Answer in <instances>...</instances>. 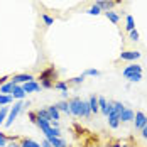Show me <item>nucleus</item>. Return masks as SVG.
<instances>
[{"label":"nucleus","mask_w":147,"mask_h":147,"mask_svg":"<svg viewBox=\"0 0 147 147\" xmlns=\"http://www.w3.org/2000/svg\"><path fill=\"white\" fill-rule=\"evenodd\" d=\"M120 122H123V123H127V122H132L134 120V117H135V112L134 110H130V108H125L120 115Z\"/></svg>","instance_id":"f8f14e48"},{"label":"nucleus","mask_w":147,"mask_h":147,"mask_svg":"<svg viewBox=\"0 0 147 147\" xmlns=\"http://www.w3.org/2000/svg\"><path fill=\"white\" fill-rule=\"evenodd\" d=\"M42 134L46 135V139H51V137H61V132H59V129L56 127H53V125H49V127H46Z\"/></svg>","instance_id":"ddd939ff"},{"label":"nucleus","mask_w":147,"mask_h":147,"mask_svg":"<svg viewBox=\"0 0 147 147\" xmlns=\"http://www.w3.org/2000/svg\"><path fill=\"white\" fill-rule=\"evenodd\" d=\"M44 80L56 83L54 80H58V71H56V68H54V66H49V68H46L44 71H41L39 78H37L36 81H44Z\"/></svg>","instance_id":"f03ea898"},{"label":"nucleus","mask_w":147,"mask_h":147,"mask_svg":"<svg viewBox=\"0 0 147 147\" xmlns=\"http://www.w3.org/2000/svg\"><path fill=\"white\" fill-rule=\"evenodd\" d=\"M56 107H58L59 112H64V113L71 115V110H69V103L66 102V100H61V102H58V103H56Z\"/></svg>","instance_id":"6ab92c4d"},{"label":"nucleus","mask_w":147,"mask_h":147,"mask_svg":"<svg viewBox=\"0 0 147 147\" xmlns=\"http://www.w3.org/2000/svg\"><path fill=\"white\" fill-rule=\"evenodd\" d=\"M0 147H7V137L2 132H0Z\"/></svg>","instance_id":"e433bc0d"},{"label":"nucleus","mask_w":147,"mask_h":147,"mask_svg":"<svg viewBox=\"0 0 147 147\" xmlns=\"http://www.w3.org/2000/svg\"><path fill=\"white\" fill-rule=\"evenodd\" d=\"M85 74H80V76H74V78H69L68 80V85H80V83H83L85 81Z\"/></svg>","instance_id":"a878e982"},{"label":"nucleus","mask_w":147,"mask_h":147,"mask_svg":"<svg viewBox=\"0 0 147 147\" xmlns=\"http://www.w3.org/2000/svg\"><path fill=\"white\" fill-rule=\"evenodd\" d=\"M42 147H53V144H51L47 139H44V142H42Z\"/></svg>","instance_id":"58836bf2"},{"label":"nucleus","mask_w":147,"mask_h":147,"mask_svg":"<svg viewBox=\"0 0 147 147\" xmlns=\"http://www.w3.org/2000/svg\"><path fill=\"white\" fill-rule=\"evenodd\" d=\"M39 83H41V88H46V90L54 88V83H53V81H47V80H44V81H39Z\"/></svg>","instance_id":"473e14b6"},{"label":"nucleus","mask_w":147,"mask_h":147,"mask_svg":"<svg viewBox=\"0 0 147 147\" xmlns=\"http://www.w3.org/2000/svg\"><path fill=\"white\" fill-rule=\"evenodd\" d=\"M7 80H9V76H0V86H2V85H5V83H7Z\"/></svg>","instance_id":"4c0bfd02"},{"label":"nucleus","mask_w":147,"mask_h":147,"mask_svg":"<svg viewBox=\"0 0 147 147\" xmlns=\"http://www.w3.org/2000/svg\"><path fill=\"white\" fill-rule=\"evenodd\" d=\"M112 110H113V112H117L118 115H120V113L125 110V107H123L120 102H112Z\"/></svg>","instance_id":"c756f323"},{"label":"nucleus","mask_w":147,"mask_h":147,"mask_svg":"<svg viewBox=\"0 0 147 147\" xmlns=\"http://www.w3.org/2000/svg\"><path fill=\"white\" fill-rule=\"evenodd\" d=\"M22 90L26 91V93H37V91H41V83L39 81H27V83H24L22 85Z\"/></svg>","instance_id":"39448f33"},{"label":"nucleus","mask_w":147,"mask_h":147,"mask_svg":"<svg viewBox=\"0 0 147 147\" xmlns=\"http://www.w3.org/2000/svg\"><path fill=\"white\" fill-rule=\"evenodd\" d=\"M88 103H90V108H91V113H98L100 112V108H98V96L96 95H90Z\"/></svg>","instance_id":"2eb2a0df"},{"label":"nucleus","mask_w":147,"mask_h":147,"mask_svg":"<svg viewBox=\"0 0 147 147\" xmlns=\"http://www.w3.org/2000/svg\"><path fill=\"white\" fill-rule=\"evenodd\" d=\"M36 78L29 73H22V74H14L12 76V80H10V83L12 85H24V83H27V81H34Z\"/></svg>","instance_id":"20e7f679"},{"label":"nucleus","mask_w":147,"mask_h":147,"mask_svg":"<svg viewBox=\"0 0 147 147\" xmlns=\"http://www.w3.org/2000/svg\"><path fill=\"white\" fill-rule=\"evenodd\" d=\"M12 102H14V96H12V95H2V93H0V107L10 105Z\"/></svg>","instance_id":"5701e85b"},{"label":"nucleus","mask_w":147,"mask_h":147,"mask_svg":"<svg viewBox=\"0 0 147 147\" xmlns=\"http://www.w3.org/2000/svg\"><path fill=\"white\" fill-rule=\"evenodd\" d=\"M47 112H49V115H51V118H53L54 122H58L59 117H61V112L58 110L56 105H49V107H47Z\"/></svg>","instance_id":"dca6fc26"},{"label":"nucleus","mask_w":147,"mask_h":147,"mask_svg":"<svg viewBox=\"0 0 147 147\" xmlns=\"http://www.w3.org/2000/svg\"><path fill=\"white\" fill-rule=\"evenodd\" d=\"M134 122H135V129H139V130H142L144 129V125L147 123V115L144 112H135V117H134Z\"/></svg>","instance_id":"423d86ee"},{"label":"nucleus","mask_w":147,"mask_h":147,"mask_svg":"<svg viewBox=\"0 0 147 147\" xmlns=\"http://www.w3.org/2000/svg\"><path fill=\"white\" fill-rule=\"evenodd\" d=\"M142 56L139 51H123V53H120V56L118 58L122 59V61H135V59H139Z\"/></svg>","instance_id":"6e6552de"},{"label":"nucleus","mask_w":147,"mask_h":147,"mask_svg":"<svg viewBox=\"0 0 147 147\" xmlns=\"http://www.w3.org/2000/svg\"><path fill=\"white\" fill-rule=\"evenodd\" d=\"M98 108H100V112H102L103 115L107 117L110 113V110H112V102H107L103 96H98Z\"/></svg>","instance_id":"1a4fd4ad"},{"label":"nucleus","mask_w":147,"mask_h":147,"mask_svg":"<svg viewBox=\"0 0 147 147\" xmlns=\"http://www.w3.org/2000/svg\"><path fill=\"white\" fill-rule=\"evenodd\" d=\"M130 41H134V42H137L139 41V32L134 29V30H130Z\"/></svg>","instance_id":"c9c22d12"},{"label":"nucleus","mask_w":147,"mask_h":147,"mask_svg":"<svg viewBox=\"0 0 147 147\" xmlns=\"http://www.w3.org/2000/svg\"><path fill=\"white\" fill-rule=\"evenodd\" d=\"M142 137H144V139H147V123L144 125V129H142Z\"/></svg>","instance_id":"ea45409f"},{"label":"nucleus","mask_w":147,"mask_h":147,"mask_svg":"<svg viewBox=\"0 0 147 147\" xmlns=\"http://www.w3.org/2000/svg\"><path fill=\"white\" fill-rule=\"evenodd\" d=\"M20 146H22V147H41V144H37V142H36V140H32V139L22 137V139H20Z\"/></svg>","instance_id":"aec40b11"},{"label":"nucleus","mask_w":147,"mask_h":147,"mask_svg":"<svg viewBox=\"0 0 147 147\" xmlns=\"http://www.w3.org/2000/svg\"><path fill=\"white\" fill-rule=\"evenodd\" d=\"M86 14H88V15H100V14H103V12H102V9H100L98 5H95V3H93L88 10H86Z\"/></svg>","instance_id":"bb28decb"},{"label":"nucleus","mask_w":147,"mask_h":147,"mask_svg":"<svg viewBox=\"0 0 147 147\" xmlns=\"http://www.w3.org/2000/svg\"><path fill=\"white\" fill-rule=\"evenodd\" d=\"M9 110H10V108H9V107H5V105H3V107H0V125H2V123H5L7 115H9Z\"/></svg>","instance_id":"393cba45"},{"label":"nucleus","mask_w":147,"mask_h":147,"mask_svg":"<svg viewBox=\"0 0 147 147\" xmlns=\"http://www.w3.org/2000/svg\"><path fill=\"white\" fill-rule=\"evenodd\" d=\"M26 91L22 90V85H14V91H12V96L14 100H24L26 98Z\"/></svg>","instance_id":"4468645a"},{"label":"nucleus","mask_w":147,"mask_h":147,"mask_svg":"<svg viewBox=\"0 0 147 147\" xmlns=\"http://www.w3.org/2000/svg\"><path fill=\"white\" fill-rule=\"evenodd\" d=\"M135 73H142V66H140V64H135V63L129 64V66L122 71V74H123L125 78H129L130 74H135Z\"/></svg>","instance_id":"9d476101"},{"label":"nucleus","mask_w":147,"mask_h":147,"mask_svg":"<svg viewBox=\"0 0 147 147\" xmlns=\"http://www.w3.org/2000/svg\"><path fill=\"white\" fill-rule=\"evenodd\" d=\"M27 117H29V120L32 122V123H37V113H36V112H29Z\"/></svg>","instance_id":"f704fd0d"},{"label":"nucleus","mask_w":147,"mask_h":147,"mask_svg":"<svg viewBox=\"0 0 147 147\" xmlns=\"http://www.w3.org/2000/svg\"><path fill=\"white\" fill-rule=\"evenodd\" d=\"M81 117L85 118H90L91 117V108H90V103L81 100Z\"/></svg>","instance_id":"f3484780"},{"label":"nucleus","mask_w":147,"mask_h":147,"mask_svg":"<svg viewBox=\"0 0 147 147\" xmlns=\"http://www.w3.org/2000/svg\"><path fill=\"white\" fill-rule=\"evenodd\" d=\"M36 113H37V117H39V118H44V120H49V122H53V118H51V115H49L47 108H39Z\"/></svg>","instance_id":"b1692460"},{"label":"nucleus","mask_w":147,"mask_h":147,"mask_svg":"<svg viewBox=\"0 0 147 147\" xmlns=\"http://www.w3.org/2000/svg\"><path fill=\"white\" fill-rule=\"evenodd\" d=\"M107 118H108V125H110L112 129H118V125H120V117H118L117 112L110 110V113L107 115Z\"/></svg>","instance_id":"9b49d317"},{"label":"nucleus","mask_w":147,"mask_h":147,"mask_svg":"<svg viewBox=\"0 0 147 147\" xmlns=\"http://www.w3.org/2000/svg\"><path fill=\"white\" fill-rule=\"evenodd\" d=\"M51 144H53V147H68V144L61 139V137H51V139H47Z\"/></svg>","instance_id":"412c9836"},{"label":"nucleus","mask_w":147,"mask_h":147,"mask_svg":"<svg viewBox=\"0 0 147 147\" xmlns=\"http://www.w3.org/2000/svg\"><path fill=\"white\" fill-rule=\"evenodd\" d=\"M125 29L129 30V32L135 29V22H134V17H132V15H127V20H125Z\"/></svg>","instance_id":"cd10ccee"},{"label":"nucleus","mask_w":147,"mask_h":147,"mask_svg":"<svg viewBox=\"0 0 147 147\" xmlns=\"http://www.w3.org/2000/svg\"><path fill=\"white\" fill-rule=\"evenodd\" d=\"M12 91H14V85H12L10 81L0 86V93H2V95H12Z\"/></svg>","instance_id":"4be33fe9"},{"label":"nucleus","mask_w":147,"mask_h":147,"mask_svg":"<svg viewBox=\"0 0 147 147\" xmlns=\"http://www.w3.org/2000/svg\"><path fill=\"white\" fill-rule=\"evenodd\" d=\"M41 19H42L44 26H53V24H54V19H53V17H49L47 14H41Z\"/></svg>","instance_id":"7c9ffc66"},{"label":"nucleus","mask_w":147,"mask_h":147,"mask_svg":"<svg viewBox=\"0 0 147 147\" xmlns=\"http://www.w3.org/2000/svg\"><path fill=\"white\" fill-rule=\"evenodd\" d=\"M22 108H24V100H19L17 103H14V107L9 110V115H7V120H5V127H10L12 125V122H14L17 115L22 112Z\"/></svg>","instance_id":"f257e3e1"},{"label":"nucleus","mask_w":147,"mask_h":147,"mask_svg":"<svg viewBox=\"0 0 147 147\" xmlns=\"http://www.w3.org/2000/svg\"><path fill=\"white\" fill-rule=\"evenodd\" d=\"M103 14H105V17H107L108 20H112L113 24H118V22H120V15H118L115 10H107V12H103Z\"/></svg>","instance_id":"a211bd4d"},{"label":"nucleus","mask_w":147,"mask_h":147,"mask_svg":"<svg viewBox=\"0 0 147 147\" xmlns=\"http://www.w3.org/2000/svg\"><path fill=\"white\" fill-rule=\"evenodd\" d=\"M83 74H85V76H100V71H98V69H93V68H90V69H86Z\"/></svg>","instance_id":"72a5a7b5"},{"label":"nucleus","mask_w":147,"mask_h":147,"mask_svg":"<svg viewBox=\"0 0 147 147\" xmlns=\"http://www.w3.org/2000/svg\"><path fill=\"white\" fill-rule=\"evenodd\" d=\"M68 103H69L71 115H74V117H81V98H80V96H73Z\"/></svg>","instance_id":"7ed1b4c3"},{"label":"nucleus","mask_w":147,"mask_h":147,"mask_svg":"<svg viewBox=\"0 0 147 147\" xmlns=\"http://www.w3.org/2000/svg\"><path fill=\"white\" fill-rule=\"evenodd\" d=\"M129 81H132V83H137V81H140L142 80V73H135V74H130L129 78H127Z\"/></svg>","instance_id":"2f4dec72"},{"label":"nucleus","mask_w":147,"mask_h":147,"mask_svg":"<svg viewBox=\"0 0 147 147\" xmlns=\"http://www.w3.org/2000/svg\"><path fill=\"white\" fill-rule=\"evenodd\" d=\"M117 0H95V5H98L102 9V12H107V10H112L115 7Z\"/></svg>","instance_id":"0eeeda50"},{"label":"nucleus","mask_w":147,"mask_h":147,"mask_svg":"<svg viewBox=\"0 0 147 147\" xmlns=\"http://www.w3.org/2000/svg\"><path fill=\"white\" fill-rule=\"evenodd\" d=\"M54 88L59 90L61 93H66V91H68V83H66V81H56V83H54Z\"/></svg>","instance_id":"c85d7f7f"}]
</instances>
